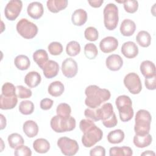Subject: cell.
Instances as JSON below:
<instances>
[{"label":"cell","mask_w":156,"mask_h":156,"mask_svg":"<svg viewBox=\"0 0 156 156\" xmlns=\"http://www.w3.org/2000/svg\"><path fill=\"white\" fill-rule=\"evenodd\" d=\"M80 130L83 133L82 143L86 147H90L101 140L103 136L102 130L98 127L93 121L90 119H83L79 123Z\"/></svg>","instance_id":"obj_1"},{"label":"cell","mask_w":156,"mask_h":156,"mask_svg":"<svg viewBox=\"0 0 156 156\" xmlns=\"http://www.w3.org/2000/svg\"><path fill=\"white\" fill-rule=\"evenodd\" d=\"M85 94L87 96L85 104L91 108L99 107L102 103L108 101L111 96L109 90L105 88H101L95 85L87 87L85 90Z\"/></svg>","instance_id":"obj_2"},{"label":"cell","mask_w":156,"mask_h":156,"mask_svg":"<svg viewBox=\"0 0 156 156\" xmlns=\"http://www.w3.org/2000/svg\"><path fill=\"white\" fill-rule=\"evenodd\" d=\"M152 117L150 113L146 110H139L135 115L134 131L136 135H143L149 133L151 129Z\"/></svg>","instance_id":"obj_3"},{"label":"cell","mask_w":156,"mask_h":156,"mask_svg":"<svg viewBox=\"0 0 156 156\" xmlns=\"http://www.w3.org/2000/svg\"><path fill=\"white\" fill-rule=\"evenodd\" d=\"M115 104L119 111L120 119L122 122L129 121L133 118L134 112L132 108V101L128 96H119L116 99Z\"/></svg>","instance_id":"obj_4"},{"label":"cell","mask_w":156,"mask_h":156,"mask_svg":"<svg viewBox=\"0 0 156 156\" xmlns=\"http://www.w3.org/2000/svg\"><path fill=\"white\" fill-rule=\"evenodd\" d=\"M52 129L57 133H62L74 130L76 127V119L71 116H53L50 122Z\"/></svg>","instance_id":"obj_5"},{"label":"cell","mask_w":156,"mask_h":156,"mask_svg":"<svg viewBox=\"0 0 156 156\" xmlns=\"http://www.w3.org/2000/svg\"><path fill=\"white\" fill-rule=\"evenodd\" d=\"M103 14L105 28L109 30H114L117 27L119 21L118 7L113 3H109L104 7Z\"/></svg>","instance_id":"obj_6"},{"label":"cell","mask_w":156,"mask_h":156,"mask_svg":"<svg viewBox=\"0 0 156 156\" xmlns=\"http://www.w3.org/2000/svg\"><path fill=\"white\" fill-rule=\"evenodd\" d=\"M18 33L26 39L34 38L38 33V27L36 24L26 18H21L16 24Z\"/></svg>","instance_id":"obj_7"},{"label":"cell","mask_w":156,"mask_h":156,"mask_svg":"<svg viewBox=\"0 0 156 156\" xmlns=\"http://www.w3.org/2000/svg\"><path fill=\"white\" fill-rule=\"evenodd\" d=\"M100 108L101 110V120L103 125L107 128L115 127L118 124V120L113 112V107L112 104H104Z\"/></svg>","instance_id":"obj_8"},{"label":"cell","mask_w":156,"mask_h":156,"mask_svg":"<svg viewBox=\"0 0 156 156\" xmlns=\"http://www.w3.org/2000/svg\"><path fill=\"white\" fill-rule=\"evenodd\" d=\"M57 144L62 153L68 156L75 155L79 149V144L76 140L66 136L60 138Z\"/></svg>","instance_id":"obj_9"},{"label":"cell","mask_w":156,"mask_h":156,"mask_svg":"<svg viewBox=\"0 0 156 156\" xmlns=\"http://www.w3.org/2000/svg\"><path fill=\"white\" fill-rule=\"evenodd\" d=\"M124 84L129 92L133 94H138L142 90V85L139 76L135 73H130L124 78Z\"/></svg>","instance_id":"obj_10"},{"label":"cell","mask_w":156,"mask_h":156,"mask_svg":"<svg viewBox=\"0 0 156 156\" xmlns=\"http://www.w3.org/2000/svg\"><path fill=\"white\" fill-rule=\"evenodd\" d=\"M23 7V3L20 0H11L5 7L4 14L5 18L10 20H15L20 15Z\"/></svg>","instance_id":"obj_11"},{"label":"cell","mask_w":156,"mask_h":156,"mask_svg":"<svg viewBox=\"0 0 156 156\" xmlns=\"http://www.w3.org/2000/svg\"><path fill=\"white\" fill-rule=\"evenodd\" d=\"M63 74L67 78L74 77L78 71L77 62L72 58H67L63 61L62 64Z\"/></svg>","instance_id":"obj_12"},{"label":"cell","mask_w":156,"mask_h":156,"mask_svg":"<svg viewBox=\"0 0 156 156\" xmlns=\"http://www.w3.org/2000/svg\"><path fill=\"white\" fill-rule=\"evenodd\" d=\"M118 46V40L112 36L104 38L99 43V48L104 53H110L115 51Z\"/></svg>","instance_id":"obj_13"},{"label":"cell","mask_w":156,"mask_h":156,"mask_svg":"<svg viewBox=\"0 0 156 156\" xmlns=\"http://www.w3.org/2000/svg\"><path fill=\"white\" fill-rule=\"evenodd\" d=\"M121 51L124 57L128 58H133L138 54V48L133 41H126L122 45Z\"/></svg>","instance_id":"obj_14"},{"label":"cell","mask_w":156,"mask_h":156,"mask_svg":"<svg viewBox=\"0 0 156 156\" xmlns=\"http://www.w3.org/2000/svg\"><path fill=\"white\" fill-rule=\"evenodd\" d=\"M27 12L32 18L38 20L40 18L43 14V6L40 2H32L28 5Z\"/></svg>","instance_id":"obj_15"},{"label":"cell","mask_w":156,"mask_h":156,"mask_svg":"<svg viewBox=\"0 0 156 156\" xmlns=\"http://www.w3.org/2000/svg\"><path fill=\"white\" fill-rule=\"evenodd\" d=\"M105 64L107 68L113 71H116L121 69L123 65V60L119 55H110L105 60Z\"/></svg>","instance_id":"obj_16"},{"label":"cell","mask_w":156,"mask_h":156,"mask_svg":"<svg viewBox=\"0 0 156 156\" xmlns=\"http://www.w3.org/2000/svg\"><path fill=\"white\" fill-rule=\"evenodd\" d=\"M44 76L48 79L55 77L59 71V65L55 61L49 60L42 68Z\"/></svg>","instance_id":"obj_17"},{"label":"cell","mask_w":156,"mask_h":156,"mask_svg":"<svg viewBox=\"0 0 156 156\" xmlns=\"http://www.w3.org/2000/svg\"><path fill=\"white\" fill-rule=\"evenodd\" d=\"M17 102L16 94L12 96H5L2 94L0 95V108L2 110L12 109L16 105Z\"/></svg>","instance_id":"obj_18"},{"label":"cell","mask_w":156,"mask_h":156,"mask_svg":"<svg viewBox=\"0 0 156 156\" xmlns=\"http://www.w3.org/2000/svg\"><path fill=\"white\" fill-rule=\"evenodd\" d=\"M120 32L125 37L132 35L136 29V24L135 22L130 19H125L122 21L120 26Z\"/></svg>","instance_id":"obj_19"},{"label":"cell","mask_w":156,"mask_h":156,"mask_svg":"<svg viewBox=\"0 0 156 156\" xmlns=\"http://www.w3.org/2000/svg\"><path fill=\"white\" fill-rule=\"evenodd\" d=\"M87 20V13L82 9H79L76 10L71 16V21L74 25L81 26L83 25Z\"/></svg>","instance_id":"obj_20"},{"label":"cell","mask_w":156,"mask_h":156,"mask_svg":"<svg viewBox=\"0 0 156 156\" xmlns=\"http://www.w3.org/2000/svg\"><path fill=\"white\" fill-rule=\"evenodd\" d=\"M140 71L145 78L151 77L156 75L155 66L153 62L149 60H144L140 66Z\"/></svg>","instance_id":"obj_21"},{"label":"cell","mask_w":156,"mask_h":156,"mask_svg":"<svg viewBox=\"0 0 156 156\" xmlns=\"http://www.w3.org/2000/svg\"><path fill=\"white\" fill-rule=\"evenodd\" d=\"M48 10L52 13H58L68 5L67 0H48L46 2Z\"/></svg>","instance_id":"obj_22"},{"label":"cell","mask_w":156,"mask_h":156,"mask_svg":"<svg viewBox=\"0 0 156 156\" xmlns=\"http://www.w3.org/2000/svg\"><path fill=\"white\" fill-rule=\"evenodd\" d=\"M152 141V136L149 134L143 135H136L133 136V142L135 146L138 148H144L149 146Z\"/></svg>","instance_id":"obj_23"},{"label":"cell","mask_w":156,"mask_h":156,"mask_svg":"<svg viewBox=\"0 0 156 156\" xmlns=\"http://www.w3.org/2000/svg\"><path fill=\"white\" fill-rule=\"evenodd\" d=\"M23 132L29 138L35 136L38 132V126L37 124L32 120H27L23 124Z\"/></svg>","instance_id":"obj_24"},{"label":"cell","mask_w":156,"mask_h":156,"mask_svg":"<svg viewBox=\"0 0 156 156\" xmlns=\"http://www.w3.org/2000/svg\"><path fill=\"white\" fill-rule=\"evenodd\" d=\"M41 77L40 74L36 71L28 73L24 77V82L29 88H35L41 82Z\"/></svg>","instance_id":"obj_25"},{"label":"cell","mask_w":156,"mask_h":156,"mask_svg":"<svg viewBox=\"0 0 156 156\" xmlns=\"http://www.w3.org/2000/svg\"><path fill=\"white\" fill-rule=\"evenodd\" d=\"M33 147L37 153L44 154L49 150L50 144L49 141L44 138H38L34 141Z\"/></svg>","instance_id":"obj_26"},{"label":"cell","mask_w":156,"mask_h":156,"mask_svg":"<svg viewBox=\"0 0 156 156\" xmlns=\"http://www.w3.org/2000/svg\"><path fill=\"white\" fill-rule=\"evenodd\" d=\"M33 59L37 65L42 69L44 65L48 61V55L44 49L37 50L33 54Z\"/></svg>","instance_id":"obj_27"},{"label":"cell","mask_w":156,"mask_h":156,"mask_svg":"<svg viewBox=\"0 0 156 156\" xmlns=\"http://www.w3.org/2000/svg\"><path fill=\"white\" fill-rule=\"evenodd\" d=\"M65 90L63 84L60 81H54L50 83L48 87V93L52 96L58 97L61 96Z\"/></svg>","instance_id":"obj_28"},{"label":"cell","mask_w":156,"mask_h":156,"mask_svg":"<svg viewBox=\"0 0 156 156\" xmlns=\"http://www.w3.org/2000/svg\"><path fill=\"white\" fill-rule=\"evenodd\" d=\"M136 40L140 46L147 48L151 44V36L147 31L141 30L136 35Z\"/></svg>","instance_id":"obj_29"},{"label":"cell","mask_w":156,"mask_h":156,"mask_svg":"<svg viewBox=\"0 0 156 156\" xmlns=\"http://www.w3.org/2000/svg\"><path fill=\"white\" fill-rule=\"evenodd\" d=\"M109 154L110 156H131L133 151L129 147H112L110 149Z\"/></svg>","instance_id":"obj_30"},{"label":"cell","mask_w":156,"mask_h":156,"mask_svg":"<svg viewBox=\"0 0 156 156\" xmlns=\"http://www.w3.org/2000/svg\"><path fill=\"white\" fill-rule=\"evenodd\" d=\"M124 133L121 129H116L111 131L107 135V140L112 144H118L121 143L124 139Z\"/></svg>","instance_id":"obj_31"},{"label":"cell","mask_w":156,"mask_h":156,"mask_svg":"<svg viewBox=\"0 0 156 156\" xmlns=\"http://www.w3.org/2000/svg\"><path fill=\"white\" fill-rule=\"evenodd\" d=\"M14 63L15 66L20 70H26L27 69L30 65V62L28 57L24 55H17L14 60Z\"/></svg>","instance_id":"obj_32"},{"label":"cell","mask_w":156,"mask_h":156,"mask_svg":"<svg viewBox=\"0 0 156 156\" xmlns=\"http://www.w3.org/2000/svg\"><path fill=\"white\" fill-rule=\"evenodd\" d=\"M7 140L10 147L12 149H16L18 146L23 145L24 141L22 136L17 133H13L9 135Z\"/></svg>","instance_id":"obj_33"},{"label":"cell","mask_w":156,"mask_h":156,"mask_svg":"<svg viewBox=\"0 0 156 156\" xmlns=\"http://www.w3.org/2000/svg\"><path fill=\"white\" fill-rule=\"evenodd\" d=\"M84 115L87 118L90 119L93 121L101 120V108L97 107L95 108H87L84 111Z\"/></svg>","instance_id":"obj_34"},{"label":"cell","mask_w":156,"mask_h":156,"mask_svg":"<svg viewBox=\"0 0 156 156\" xmlns=\"http://www.w3.org/2000/svg\"><path fill=\"white\" fill-rule=\"evenodd\" d=\"M34 110V103L28 100L23 101L20 102L19 105V111L21 113L25 115H30Z\"/></svg>","instance_id":"obj_35"},{"label":"cell","mask_w":156,"mask_h":156,"mask_svg":"<svg viewBox=\"0 0 156 156\" xmlns=\"http://www.w3.org/2000/svg\"><path fill=\"white\" fill-rule=\"evenodd\" d=\"M66 52L71 57L76 56L80 52V44L76 41H71L66 45Z\"/></svg>","instance_id":"obj_36"},{"label":"cell","mask_w":156,"mask_h":156,"mask_svg":"<svg viewBox=\"0 0 156 156\" xmlns=\"http://www.w3.org/2000/svg\"><path fill=\"white\" fill-rule=\"evenodd\" d=\"M84 54L85 57L88 59L92 60L95 58L98 54L96 46L92 43L86 44L84 47Z\"/></svg>","instance_id":"obj_37"},{"label":"cell","mask_w":156,"mask_h":156,"mask_svg":"<svg viewBox=\"0 0 156 156\" xmlns=\"http://www.w3.org/2000/svg\"><path fill=\"white\" fill-rule=\"evenodd\" d=\"M56 113L58 116H69L71 113V107L68 104L61 103L57 107Z\"/></svg>","instance_id":"obj_38"},{"label":"cell","mask_w":156,"mask_h":156,"mask_svg":"<svg viewBox=\"0 0 156 156\" xmlns=\"http://www.w3.org/2000/svg\"><path fill=\"white\" fill-rule=\"evenodd\" d=\"M84 35L87 40L90 41H94L98 40L99 37V33L95 27H88L85 29Z\"/></svg>","instance_id":"obj_39"},{"label":"cell","mask_w":156,"mask_h":156,"mask_svg":"<svg viewBox=\"0 0 156 156\" xmlns=\"http://www.w3.org/2000/svg\"><path fill=\"white\" fill-rule=\"evenodd\" d=\"M124 8L127 13H133L136 12L138 8V2L135 0L123 1Z\"/></svg>","instance_id":"obj_40"},{"label":"cell","mask_w":156,"mask_h":156,"mask_svg":"<svg viewBox=\"0 0 156 156\" xmlns=\"http://www.w3.org/2000/svg\"><path fill=\"white\" fill-rule=\"evenodd\" d=\"M16 94L18 98L27 99L32 96V93L29 88H27L23 85H18L16 87Z\"/></svg>","instance_id":"obj_41"},{"label":"cell","mask_w":156,"mask_h":156,"mask_svg":"<svg viewBox=\"0 0 156 156\" xmlns=\"http://www.w3.org/2000/svg\"><path fill=\"white\" fill-rule=\"evenodd\" d=\"M49 52L52 55H60L63 51V46L62 44L57 41L51 42L48 46Z\"/></svg>","instance_id":"obj_42"},{"label":"cell","mask_w":156,"mask_h":156,"mask_svg":"<svg viewBox=\"0 0 156 156\" xmlns=\"http://www.w3.org/2000/svg\"><path fill=\"white\" fill-rule=\"evenodd\" d=\"M2 94L5 96H12L16 94V87L10 82H6L2 87Z\"/></svg>","instance_id":"obj_43"},{"label":"cell","mask_w":156,"mask_h":156,"mask_svg":"<svg viewBox=\"0 0 156 156\" xmlns=\"http://www.w3.org/2000/svg\"><path fill=\"white\" fill-rule=\"evenodd\" d=\"M14 155L15 156H30L32 151L27 146L21 145L15 149Z\"/></svg>","instance_id":"obj_44"},{"label":"cell","mask_w":156,"mask_h":156,"mask_svg":"<svg viewBox=\"0 0 156 156\" xmlns=\"http://www.w3.org/2000/svg\"><path fill=\"white\" fill-rule=\"evenodd\" d=\"M144 84L148 90H154L156 88V75L152 77L145 78Z\"/></svg>","instance_id":"obj_45"},{"label":"cell","mask_w":156,"mask_h":156,"mask_svg":"<svg viewBox=\"0 0 156 156\" xmlns=\"http://www.w3.org/2000/svg\"><path fill=\"white\" fill-rule=\"evenodd\" d=\"M90 155L91 156H93V155L105 156V149L104 147H103L101 146H97L90 150Z\"/></svg>","instance_id":"obj_46"},{"label":"cell","mask_w":156,"mask_h":156,"mask_svg":"<svg viewBox=\"0 0 156 156\" xmlns=\"http://www.w3.org/2000/svg\"><path fill=\"white\" fill-rule=\"evenodd\" d=\"M53 101L49 98L43 99L40 101V108L44 110H48L50 109L53 105Z\"/></svg>","instance_id":"obj_47"},{"label":"cell","mask_w":156,"mask_h":156,"mask_svg":"<svg viewBox=\"0 0 156 156\" xmlns=\"http://www.w3.org/2000/svg\"><path fill=\"white\" fill-rule=\"evenodd\" d=\"M88 2L89 4L94 8H98L101 6V5L103 4L104 1L103 0H95V1H88Z\"/></svg>","instance_id":"obj_48"},{"label":"cell","mask_w":156,"mask_h":156,"mask_svg":"<svg viewBox=\"0 0 156 156\" xmlns=\"http://www.w3.org/2000/svg\"><path fill=\"white\" fill-rule=\"evenodd\" d=\"M0 117H1V130H2L6 126V119L2 114L0 115Z\"/></svg>","instance_id":"obj_49"},{"label":"cell","mask_w":156,"mask_h":156,"mask_svg":"<svg viewBox=\"0 0 156 156\" xmlns=\"http://www.w3.org/2000/svg\"><path fill=\"white\" fill-rule=\"evenodd\" d=\"M141 155H154V156L155 154L152 151H146L143 152Z\"/></svg>","instance_id":"obj_50"}]
</instances>
